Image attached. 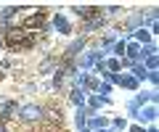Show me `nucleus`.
<instances>
[{
  "label": "nucleus",
  "mask_w": 159,
  "mask_h": 132,
  "mask_svg": "<svg viewBox=\"0 0 159 132\" xmlns=\"http://www.w3.org/2000/svg\"><path fill=\"white\" fill-rule=\"evenodd\" d=\"M34 42H37V32H29V29H21V27H13L6 32V42L3 45L8 48V50H29V48H34Z\"/></svg>",
  "instance_id": "1"
},
{
  "label": "nucleus",
  "mask_w": 159,
  "mask_h": 132,
  "mask_svg": "<svg viewBox=\"0 0 159 132\" xmlns=\"http://www.w3.org/2000/svg\"><path fill=\"white\" fill-rule=\"evenodd\" d=\"M19 119L27 121V124L40 121V119H43V106H37V103H27V106H21V109H19Z\"/></svg>",
  "instance_id": "2"
},
{
  "label": "nucleus",
  "mask_w": 159,
  "mask_h": 132,
  "mask_svg": "<svg viewBox=\"0 0 159 132\" xmlns=\"http://www.w3.org/2000/svg\"><path fill=\"white\" fill-rule=\"evenodd\" d=\"M125 53H127V61H138V58L143 56V48L138 45V42H125Z\"/></svg>",
  "instance_id": "3"
},
{
  "label": "nucleus",
  "mask_w": 159,
  "mask_h": 132,
  "mask_svg": "<svg viewBox=\"0 0 159 132\" xmlns=\"http://www.w3.org/2000/svg\"><path fill=\"white\" fill-rule=\"evenodd\" d=\"M101 27H103V16H101V8H98V13L85 19V32H93V29H101Z\"/></svg>",
  "instance_id": "4"
},
{
  "label": "nucleus",
  "mask_w": 159,
  "mask_h": 132,
  "mask_svg": "<svg viewBox=\"0 0 159 132\" xmlns=\"http://www.w3.org/2000/svg\"><path fill=\"white\" fill-rule=\"evenodd\" d=\"M16 103L13 100H6V103L0 106V121H6V119H13V114H16Z\"/></svg>",
  "instance_id": "5"
},
{
  "label": "nucleus",
  "mask_w": 159,
  "mask_h": 132,
  "mask_svg": "<svg viewBox=\"0 0 159 132\" xmlns=\"http://www.w3.org/2000/svg\"><path fill=\"white\" fill-rule=\"evenodd\" d=\"M138 119H141V124L143 121H154L157 119V106H143V109L138 111Z\"/></svg>",
  "instance_id": "6"
},
{
  "label": "nucleus",
  "mask_w": 159,
  "mask_h": 132,
  "mask_svg": "<svg viewBox=\"0 0 159 132\" xmlns=\"http://www.w3.org/2000/svg\"><path fill=\"white\" fill-rule=\"evenodd\" d=\"M114 82H117V85H122V87H127V90H135V87H138V79H135L133 74H125V77L117 74V79H114Z\"/></svg>",
  "instance_id": "7"
},
{
  "label": "nucleus",
  "mask_w": 159,
  "mask_h": 132,
  "mask_svg": "<svg viewBox=\"0 0 159 132\" xmlns=\"http://www.w3.org/2000/svg\"><path fill=\"white\" fill-rule=\"evenodd\" d=\"M53 27H56L58 35H69V32H72V27H69V21H66L64 16H56V19H53Z\"/></svg>",
  "instance_id": "8"
},
{
  "label": "nucleus",
  "mask_w": 159,
  "mask_h": 132,
  "mask_svg": "<svg viewBox=\"0 0 159 132\" xmlns=\"http://www.w3.org/2000/svg\"><path fill=\"white\" fill-rule=\"evenodd\" d=\"M82 48H85V40H82V37H80V40H74L72 45H69V50H66V61H72L74 56H80V50H82Z\"/></svg>",
  "instance_id": "9"
},
{
  "label": "nucleus",
  "mask_w": 159,
  "mask_h": 132,
  "mask_svg": "<svg viewBox=\"0 0 159 132\" xmlns=\"http://www.w3.org/2000/svg\"><path fill=\"white\" fill-rule=\"evenodd\" d=\"M72 11H74V13H77V16H80V19H90V16H93V13H98V8H93V6H74V8H72Z\"/></svg>",
  "instance_id": "10"
},
{
  "label": "nucleus",
  "mask_w": 159,
  "mask_h": 132,
  "mask_svg": "<svg viewBox=\"0 0 159 132\" xmlns=\"http://www.w3.org/2000/svg\"><path fill=\"white\" fill-rule=\"evenodd\" d=\"M85 95H88L85 87H74V90H72V103L77 106V109H80V106H85Z\"/></svg>",
  "instance_id": "11"
},
{
  "label": "nucleus",
  "mask_w": 159,
  "mask_h": 132,
  "mask_svg": "<svg viewBox=\"0 0 159 132\" xmlns=\"http://www.w3.org/2000/svg\"><path fill=\"white\" fill-rule=\"evenodd\" d=\"M103 66H106L109 74H117V71L122 69V61H119V58H109V61H103Z\"/></svg>",
  "instance_id": "12"
},
{
  "label": "nucleus",
  "mask_w": 159,
  "mask_h": 132,
  "mask_svg": "<svg viewBox=\"0 0 159 132\" xmlns=\"http://www.w3.org/2000/svg\"><path fill=\"white\" fill-rule=\"evenodd\" d=\"M143 24H146V16L143 13H135L130 19V24H127V29H143Z\"/></svg>",
  "instance_id": "13"
},
{
  "label": "nucleus",
  "mask_w": 159,
  "mask_h": 132,
  "mask_svg": "<svg viewBox=\"0 0 159 132\" xmlns=\"http://www.w3.org/2000/svg\"><path fill=\"white\" fill-rule=\"evenodd\" d=\"M135 40H138V45H148V42H151V32H146V29H135Z\"/></svg>",
  "instance_id": "14"
},
{
  "label": "nucleus",
  "mask_w": 159,
  "mask_h": 132,
  "mask_svg": "<svg viewBox=\"0 0 159 132\" xmlns=\"http://www.w3.org/2000/svg\"><path fill=\"white\" fill-rule=\"evenodd\" d=\"M101 61V53H85V58H82V66H93V63H98Z\"/></svg>",
  "instance_id": "15"
},
{
  "label": "nucleus",
  "mask_w": 159,
  "mask_h": 132,
  "mask_svg": "<svg viewBox=\"0 0 159 132\" xmlns=\"http://www.w3.org/2000/svg\"><path fill=\"white\" fill-rule=\"evenodd\" d=\"M88 103H90V109H101V106H106L109 100H106V98H101V95H90Z\"/></svg>",
  "instance_id": "16"
},
{
  "label": "nucleus",
  "mask_w": 159,
  "mask_h": 132,
  "mask_svg": "<svg viewBox=\"0 0 159 132\" xmlns=\"http://www.w3.org/2000/svg\"><path fill=\"white\" fill-rule=\"evenodd\" d=\"M146 74H148V71L143 69L141 63H135V66H133V77H135V79H146Z\"/></svg>",
  "instance_id": "17"
},
{
  "label": "nucleus",
  "mask_w": 159,
  "mask_h": 132,
  "mask_svg": "<svg viewBox=\"0 0 159 132\" xmlns=\"http://www.w3.org/2000/svg\"><path fill=\"white\" fill-rule=\"evenodd\" d=\"M125 53V40L122 42H114V56H122Z\"/></svg>",
  "instance_id": "18"
},
{
  "label": "nucleus",
  "mask_w": 159,
  "mask_h": 132,
  "mask_svg": "<svg viewBox=\"0 0 159 132\" xmlns=\"http://www.w3.org/2000/svg\"><path fill=\"white\" fill-rule=\"evenodd\" d=\"M127 127V121L122 119V116H117V119H114V130H125Z\"/></svg>",
  "instance_id": "19"
},
{
  "label": "nucleus",
  "mask_w": 159,
  "mask_h": 132,
  "mask_svg": "<svg viewBox=\"0 0 159 132\" xmlns=\"http://www.w3.org/2000/svg\"><path fill=\"white\" fill-rule=\"evenodd\" d=\"M98 92H103V95H109V92H111V85H109V82H103V85H98Z\"/></svg>",
  "instance_id": "20"
},
{
  "label": "nucleus",
  "mask_w": 159,
  "mask_h": 132,
  "mask_svg": "<svg viewBox=\"0 0 159 132\" xmlns=\"http://www.w3.org/2000/svg\"><path fill=\"white\" fill-rule=\"evenodd\" d=\"M146 79L151 82V85H157V82H159V77H157V71H148V74H146Z\"/></svg>",
  "instance_id": "21"
},
{
  "label": "nucleus",
  "mask_w": 159,
  "mask_h": 132,
  "mask_svg": "<svg viewBox=\"0 0 159 132\" xmlns=\"http://www.w3.org/2000/svg\"><path fill=\"white\" fill-rule=\"evenodd\" d=\"M138 111H141V106H138V103H130V114L138 116Z\"/></svg>",
  "instance_id": "22"
},
{
  "label": "nucleus",
  "mask_w": 159,
  "mask_h": 132,
  "mask_svg": "<svg viewBox=\"0 0 159 132\" xmlns=\"http://www.w3.org/2000/svg\"><path fill=\"white\" fill-rule=\"evenodd\" d=\"M130 132H143V127H141V124H135V127H133Z\"/></svg>",
  "instance_id": "23"
},
{
  "label": "nucleus",
  "mask_w": 159,
  "mask_h": 132,
  "mask_svg": "<svg viewBox=\"0 0 159 132\" xmlns=\"http://www.w3.org/2000/svg\"><path fill=\"white\" fill-rule=\"evenodd\" d=\"M146 132H157V127H154V124H151V127H148V130H146Z\"/></svg>",
  "instance_id": "24"
},
{
  "label": "nucleus",
  "mask_w": 159,
  "mask_h": 132,
  "mask_svg": "<svg viewBox=\"0 0 159 132\" xmlns=\"http://www.w3.org/2000/svg\"><path fill=\"white\" fill-rule=\"evenodd\" d=\"M80 132H90V130H88V127H82V130H80Z\"/></svg>",
  "instance_id": "25"
},
{
  "label": "nucleus",
  "mask_w": 159,
  "mask_h": 132,
  "mask_svg": "<svg viewBox=\"0 0 159 132\" xmlns=\"http://www.w3.org/2000/svg\"><path fill=\"white\" fill-rule=\"evenodd\" d=\"M3 48H6V45H3V40H0V50H3Z\"/></svg>",
  "instance_id": "26"
},
{
  "label": "nucleus",
  "mask_w": 159,
  "mask_h": 132,
  "mask_svg": "<svg viewBox=\"0 0 159 132\" xmlns=\"http://www.w3.org/2000/svg\"><path fill=\"white\" fill-rule=\"evenodd\" d=\"M96 132H106V130H96Z\"/></svg>",
  "instance_id": "27"
}]
</instances>
